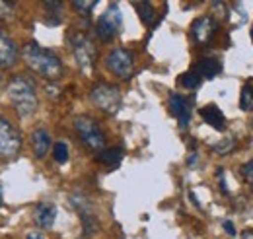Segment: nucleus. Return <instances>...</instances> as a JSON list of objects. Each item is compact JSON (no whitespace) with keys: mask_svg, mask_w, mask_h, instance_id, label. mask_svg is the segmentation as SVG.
I'll return each mask as SVG.
<instances>
[{"mask_svg":"<svg viewBox=\"0 0 253 239\" xmlns=\"http://www.w3.org/2000/svg\"><path fill=\"white\" fill-rule=\"evenodd\" d=\"M22 55H24L26 64L32 68L35 74H39L41 78H45V80H59L63 76V62H61V59L53 51L43 49L37 43H28L24 47Z\"/></svg>","mask_w":253,"mask_h":239,"instance_id":"1","label":"nucleus"},{"mask_svg":"<svg viewBox=\"0 0 253 239\" xmlns=\"http://www.w3.org/2000/svg\"><path fill=\"white\" fill-rule=\"evenodd\" d=\"M6 91H8V99H10L12 107L16 109V113L20 117H30L37 111L39 99H37V91H35V82L30 76H24V74L14 76Z\"/></svg>","mask_w":253,"mask_h":239,"instance_id":"2","label":"nucleus"},{"mask_svg":"<svg viewBox=\"0 0 253 239\" xmlns=\"http://www.w3.org/2000/svg\"><path fill=\"white\" fill-rule=\"evenodd\" d=\"M70 47H72L74 59H76V64L80 66V70L86 76H90L94 72L95 60H97V49H95L94 41L84 33H74L70 37Z\"/></svg>","mask_w":253,"mask_h":239,"instance_id":"3","label":"nucleus"},{"mask_svg":"<svg viewBox=\"0 0 253 239\" xmlns=\"http://www.w3.org/2000/svg\"><path fill=\"white\" fill-rule=\"evenodd\" d=\"M90 99L95 103V107H99L103 113L107 115H115L121 107V90L113 84H107V82H101L92 88L90 91Z\"/></svg>","mask_w":253,"mask_h":239,"instance_id":"4","label":"nucleus"},{"mask_svg":"<svg viewBox=\"0 0 253 239\" xmlns=\"http://www.w3.org/2000/svg\"><path fill=\"white\" fill-rule=\"evenodd\" d=\"M121 28H123V16H121L119 6L113 2V4H109V8L99 16V20H97V24H95V35H97L101 41L109 43V41H113V39L121 33Z\"/></svg>","mask_w":253,"mask_h":239,"instance_id":"5","label":"nucleus"},{"mask_svg":"<svg viewBox=\"0 0 253 239\" xmlns=\"http://www.w3.org/2000/svg\"><path fill=\"white\" fill-rule=\"evenodd\" d=\"M74 128L80 136V140L94 152H101L105 148V134L99 128V124L90 117H78L74 120Z\"/></svg>","mask_w":253,"mask_h":239,"instance_id":"6","label":"nucleus"},{"mask_svg":"<svg viewBox=\"0 0 253 239\" xmlns=\"http://www.w3.org/2000/svg\"><path fill=\"white\" fill-rule=\"evenodd\" d=\"M105 66L111 74H115L121 80H128L134 72V57L132 53H128L126 49H113L107 57H105Z\"/></svg>","mask_w":253,"mask_h":239,"instance_id":"7","label":"nucleus"},{"mask_svg":"<svg viewBox=\"0 0 253 239\" xmlns=\"http://www.w3.org/2000/svg\"><path fill=\"white\" fill-rule=\"evenodd\" d=\"M22 150V134L10 120L0 117V158H16Z\"/></svg>","mask_w":253,"mask_h":239,"instance_id":"8","label":"nucleus"},{"mask_svg":"<svg viewBox=\"0 0 253 239\" xmlns=\"http://www.w3.org/2000/svg\"><path fill=\"white\" fill-rule=\"evenodd\" d=\"M214 33H216V20L212 16L197 18L191 26V35H193L197 45H207Z\"/></svg>","mask_w":253,"mask_h":239,"instance_id":"9","label":"nucleus"},{"mask_svg":"<svg viewBox=\"0 0 253 239\" xmlns=\"http://www.w3.org/2000/svg\"><path fill=\"white\" fill-rule=\"evenodd\" d=\"M18 59H20V49H18L16 41L10 35H6L4 31H0V68L16 66Z\"/></svg>","mask_w":253,"mask_h":239,"instance_id":"10","label":"nucleus"},{"mask_svg":"<svg viewBox=\"0 0 253 239\" xmlns=\"http://www.w3.org/2000/svg\"><path fill=\"white\" fill-rule=\"evenodd\" d=\"M169 111L175 119L179 120L181 128H187L191 120V105L187 97H183L181 93H171L169 95Z\"/></svg>","mask_w":253,"mask_h":239,"instance_id":"11","label":"nucleus"},{"mask_svg":"<svg viewBox=\"0 0 253 239\" xmlns=\"http://www.w3.org/2000/svg\"><path fill=\"white\" fill-rule=\"evenodd\" d=\"M33 220L39 228L43 230H51L55 220H57V206L53 202H39L33 212Z\"/></svg>","mask_w":253,"mask_h":239,"instance_id":"12","label":"nucleus"},{"mask_svg":"<svg viewBox=\"0 0 253 239\" xmlns=\"http://www.w3.org/2000/svg\"><path fill=\"white\" fill-rule=\"evenodd\" d=\"M201 117L205 119V122H209L214 130H220L222 132V130L226 128V119H224V115H222L220 107L214 105V103L203 107V109H201Z\"/></svg>","mask_w":253,"mask_h":239,"instance_id":"13","label":"nucleus"},{"mask_svg":"<svg viewBox=\"0 0 253 239\" xmlns=\"http://www.w3.org/2000/svg\"><path fill=\"white\" fill-rule=\"evenodd\" d=\"M32 142H33V154L35 158H45L49 154V148H51V136L45 128H37L33 130L32 134Z\"/></svg>","mask_w":253,"mask_h":239,"instance_id":"14","label":"nucleus"},{"mask_svg":"<svg viewBox=\"0 0 253 239\" xmlns=\"http://www.w3.org/2000/svg\"><path fill=\"white\" fill-rule=\"evenodd\" d=\"M222 70V62L218 59H203L199 60V64L195 66V72L207 80H212L214 76H218Z\"/></svg>","mask_w":253,"mask_h":239,"instance_id":"15","label":"nucleus"},{"mask_svg":"<svg viewBox=\"0 0 253 239\" xmlns=\"http://www.w3.org/2000/svg\"><path fill=\"white\" fill-rule=\"evenodd\" d=\"M121 159H123V150L121 148L101 150V152H97V156H95V161H99V163H103V165H111V167H115Z\"/></svg>","mask_w":253,"mask_h":239,"instance_id":"16","label":"nucleus"},{"mask_svg":"<svg viewBox=\"0 0 253 239\" xmlns=\"http://www.w3.org/2000/svg\"><path fill=\"white\" fill-rule=\"evenodd\" d=\"M132 6H134V10L138 12L142 24H144V26H152V22H154V18H156V12H154L152 2H134Z\"/></svg>","mask_w":253,"mask_h":239,"instance_id":"17","label":"nucleus"},{"mask_svg":"<svg viewBox=\"0 0 253 239\" xmlns=\"http://www.w3.org/2000/svg\"><path fill=\"white\" fill-rule=\"evenodd\" d=\"M240 107H242V111H253V88L252 86H244V88H242Z\"/></svg>","mask_w":253,"mask_h":239,"instance_id":"18","label":"nucleus"},{"mask_svg":"<svg viewBox=\"0 0 253 239\" xmlns=\"http://www.w3.org/2000/svg\"><path fill=\"white\" fill-rule=\"evenodd\" d=\"M181 86L183 88H187V90H195V88H199V84H201V76L195 72V70H189V72H185V74H181Z\"/></svg>","mask_w":253,"mask_h":239,"instance_id":"19","label":"nucleus"},{"mask_svg":"<svg viewBox=\"0 0 253 239\" xmlns=\"http://www.w3.org/2000/svg\"><path fill=\"white\" fill-rule=\"evenodd\" d=\"M234 148H236V138H224V140L216 142L212 146V152L218 154V156H226V154H230Z\"/></svg>","mask_w":253,"mask_h":239,"instance_id":"20","label":"nucleus"},{"mask_svg":"<svg viewBox=\"0 0 253 239\" xmlns=\"http://www.w3.org/2000/svg\"><path fill=\"white\" fill-rule=\"evenodd\" d=\"M16 12V4L14 2H0V22H10L14 18Z\"/></svg>","mask_w":253,"mask_h":239,"instance_id":"21","label":"nucleus"},{"mask_svg":"<svg viewBox=\"0 0 253 239\" xmlns=\"http://www.w3.org/2000/svg\"><path fill=\"white\" fill-rule=\"evenodd\" d=\"M53 158H55V161H59V163L68 161V146H66L64 142H57V144L53 146Z\"/></svg>","mask_w":253,"mask_h":239,"instance_id":"22","label":"nucleus"},{"mask_svg":"<svg viewBox=\"0 0 253 239\" xmlns=\"http://www.w3.org/2000/svg\"><path fill=\"white\" fill-rule=\"evenodd\" d=\"M95 4H97V2H94V0H92V2H90V0H88V2H82V0L72 2V6H74V8H76V10L82 14V16H88V14H90V12L95 8Z\"/></svg>","mask_w":253,"mask_h":239,"instance_id":"23","label":"nucleus"},{"mask_svg":"<svg viewBox=\"0 0 253 239\" xmlns=\"http://www.w3.org/2000/svg\"><path fill=\"white\" fill-rule=\"evenodd\" d=\"M242 175H244V177H248V179H252L253 177V159L252 161H248V163L242 167Z\"/></svg>","mask_w":253,"mask_h":239,"instance_id":"24","label":"nucleus"},{"mask_svg":"<svg viewBox=\"0 0 253 239\" xmlns=\"http://www.w3.org/2000/svg\"><path fill=\"white\" fill-rule=\"evenodd\" d=\"M222 226H224L226 234H230V236H236V228H234V224H232V222H224Z\"/></svg>","mask_w":253,"mask_h":239,"instance_id":"25","label":"nucleus"},{"mask_svg":"<svg viewBox=\"0 0 253 239\" xmlns=\"http://www.w3.org/2000/svg\"><path fill=\"white\" fill-rule=\"evenodd\" d=\"M26 239H45V234H43V232L33 230V232H30V234H28V238H26Z\"/></svg>","mask_w":253,"mask_h":239,"instance_id":"26","label":"nucleus"},{"mask_svg":"<svg viewBox=\"0 0 253 239\" xmlns=\"http://www.w3.org/2000/svg\"><path fill=\"white\" fill-rule=\"evenodd\" d=\"M242 239H253V232H252V230L244 232V236H242Z\"/></svg>","mask_w":253,"mask_h":239,"instance_id":"27","label":"nucleus"},{"mask_svg":"<svg viewBox=\"0 0 253 239\" xmlns=\"http://www.w3.org/2000/svg\"><path fill=\"white\" fill-rule=\"evenodd\" d=\"M2 200H4V199H2V189H0V206H2Z\"/></svg>","mask_w":253,"mask_h":239,"instance_id":"28","label":"nucleus"},{"mask_svg":"<svg viewBox=\"0 0 253 239\" xmlns=\"http://www.w3.org/2000/svg\"><path fill=\"white\" fill-rule=\"evenodd\" d=\"M0 82H2V72H0Z\"/></svg>","mask_w":253,"mask_h":239,"instance_id":"29","label":"nucleus"},{"mask_svg":"<svg viewBox=\"0 0 253 239\" xmlns=\"http://www.w3.org/2000/svg\"><path fill=\"white\" fill-rule=\"evenodd\" d=\"M252 39H253V28H252Z\"/></svg>","mask_w":253,"mask_h":239,"instance_id":"30","label":"nucleus"},{"mask_svg":"<svg viewBox=\"0 0 253 239\" xmlns=\"http://www.w3.org/2000/svg\"><path fill=\"white\" fill-rule=\"evenodd\" d=\"M252 189H253V177H252Z\"/></svg>","mask_w":253,"mask_h":239,"instance_id":"31","label":"nucleus"}]
</instances>
